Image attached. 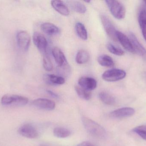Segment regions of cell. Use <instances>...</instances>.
<instances>
[{
	"mask_svg": "<svg viewBox=\"0 0 146 146\" xmlns=\"http://www.w3.org/2000/svg\"><path fill=\"white\" fill-rule=\"evenodd\" d=\"M41 29L45 34L49 36H56L60 33V29L54 24L45 22L41 25Z\"/></svg>",
	"mask_w": 146,
	"mask_h": 146,
	"instance_id": "cell-16",
	"label": "cell"
},
{
	"mask_svg": "<svg viewBox=\"0 0 146 146\" xmlns=\"http://www.w3.org/2000/svg\"></svg>",
	"mask_w": 146,
	"mask_h": 146,
	"instance_id": "cell-33",
	"label": "cell"
},
{
	"mask_svg": "<svg viewBox=\"0 0 146 146\" xmlns=\"http://www.w3.org/2000/svg\"><path fill=\"white\" fill-rule=\"evenodd\" d=\"M117 41H119L125 50L130 53H135V51L129 37H127L124 33L117 31Z\"/></svg>",
	"mask_w": 146,
	"mask_h": 146,
	"instance_id": "cell-10",
	"label": "cell"
},
{
	"mask_svg": "<svg viewBox=\"0 0 146 146\" xmlns=\"http://www.w3.org/2000/svg\"><path fill=\"white\" fill-rule=\"evenodd\" d=\"M43 66L44 68L48 72L52 71L53 69V64L50 57L47 53L43 55Z\"/></svg>",
	"mask_w": 146,
	"mask_h": 146,
	"instance_id": "cell-27",
	"label": "cell"
},
{
	"mask_svg": "<svg viewBox=\"0 0 146 146\" xmlns=\"http://www.w3.org/2000/svg\"><path fill=\"white\" fill-rule=\"evenodd\" d=\"M129 38L130 39L135 53L141 56L146 60V49L140 43L137 37L133 33H129Z\"/></svg>",
	"mask_w": 146,
	"mask_h": 146,
	"instance_id": "cell-12",
	"label": "cell"
},
{
	"mask_svg": "<svg viewBox=\"0 0 146 146\" xmlns=\"http://www.w3.org/2000/svg\"><path fill=\"white\" fill-rule=\"evenodd\" d=\"M144 3H145V5L146 7V1H144Z\"/></svg>",
	"mask_w": 146,
	"mask_h": 146,
	"instance_id": "cell-32",
	"label": "cell"
},
{
	"mask_svg": "<svg viewBox=\"0 0 146 146\" xmlns=\"http://www.w3.org/2000/svg\"><path fill=\"white\" fill-rule=\"evenodd\" d=\"M138 21L142 36L146 42V9H141L138 16Z\"/></svg>",
	"mask_w": 146,
	"mask_h": 146,
	"instance_id": "cell-18",
	"label": "cell"
},
{
	"mask_svg": "<svg viewBox=\"0 0 146 146\" xmlns=\"http://www.w3.org/2000/svg\"><path fill=\"white\" fill-rule=\"evenodd\" d=\"M53 133L55 136L58 138L63 139L69 137L71 132L67 129L62 127H56L54 129Z\"/></svg>",
	"mask_w": 146,
	"mask_h": 146,
	"instance_id": "cell-24",
	"label": "cell"
},
{
	"mask_svg": "<svg viewBox=\"0 0 146 146\" xmlns=\"http://www.w3.org/2000/svg\"><path fill=\"white\" fill-rule=\"evenodd\" d=\"M33 106L41 109L47 111L53 110L55 108V103L47 99L38 98L32 102Z\"/></svg>",
	"mask_w": 146,
	"mask_h": 146,
	"instance_id": "cell-9",
	"label": "cell"
},
{
	"mask_svg": "<svg viewBox=\"0 0 146 146\" xmlns=\"http://www.w3.org/2000/svg\"><path fill=\"white\" fill-rule=\"evenodd\" d=\"M52 55L58 65V67H61L67 63L66 58L62 51L58 47H54L52 49Z\"/></svg>",
	"mask_w": 146,
	"mask_h": 146,
	"instance_id": "cell-15",
	"label": "cell"
},
{
	"mask_svg": "<svg viewBox=\"0 0 146 146\" xmlns=\"http://www.w3.org/2000/svg\"><path fill=\"white\" fill-rule=\"evenodd\" d=\"M77 146H94L92 143L90 142H87V141H84V142H82L80 144H79Z\"/></svg>",
	"mask_w": 146,
	"mask_h": 146,
	"instance_id": "cell-30",
	"label": "cell"
},
{
	"mask_svg": "<svg viewBox=\"0 0 146 146\" xmlns=\"http://www.w3.org/2000/svg\"><path fill=\"white\" fill-rule=\"evenodd\" d=\"M51 4L52 7L62 15L68 16L70 14L68 7L62 1H52Z\"/></svg>",
	"mask_w": 146,
	"mask_h": 146,
	"instance_id": "cell-17",
	"label": "cell"
},
{
	"mask_svg": "<svg viewBox=\"0 0 146 146\" xmlns=\"http://www.w3.org/2000/svg\"><path fill=\"white\" fill-rule=\"evenodd\" d=\"M19 133L22 136L28 139H36L38 136V133L36 129L31 125L24 124L19 128Z\"/></svg>",
	"mask_w": 146,
	"mask_h": 146,
	"instance_id": "cell-8",
	"label": "cell"
},
{
	"mask_svg": "<svg viewBox=\"0 0 146 146\" xmlns=\"http://www.w3.org/2000/svg\"><path fill=\"white\" fill-rule=\"evenodd\" d=\"M135 129L146 134V125H145V126H143H143H139V127L135 128Z\"/></svg>",
	"mask_w": 146,
	"mask_h": 146,
	"instance_id": "cell-29",
	"label": "cell"
},
{
	"mask_svg": "<svg viewBox=\"0 0 146 146\" xmlns=\"http://www.w3.org/2000/svg\"><path fill=\"white\" fill-rule=\"evenodd\" d=\"M47 93L49 94L51 96V97H53L55 98H57L59 97L58 95H57L56 93H55L54 92L52 91H50V90H48L47 91Z\"/></svg>",
	"mask_w": 146,
	"mask_h": 146,
	"instance_id": "cell-31",
	"label": "cell"
},
{
	"mask_svg": "<svg viewBox=\"0 0 146 146\" xmlns=\"http://www.w3.org/2000/svg\"><path fill=\"white\" fill-rule=\"evenodd\" d=\"M90 59L89 53L85 50L79 51L76 56V61L78 64H83L86 63Z\"/></svg>",
	"mask_w": 146,
	"mask_h": 146,
	"instance_id": "cell-19",
	"label": "cell"
},
{
	"mask_svg": "<svg viewBox=\"0 0 146 146\" xmlns=\"http://www.w3.org/2000/svg\"><path fill=\"white\" fill-rule=\"evenodd\" d=\"M126 72L122 69H112L106 70L102 75V79L108 82H115L123 79L126 76Z\"/></svg>",
	"mask_w": 146,
	"mask_h": 146,
	"instance_id": "cell-4",
	"label": "cell"
},
{
	"mask_svg": "<svg viewBox=\"0 0 146 146\" xmlns=\"http://www.w3.org/2000/svg\"><path fill=\"white\" fill-rule=\"evenodd\" d=\"M107 48L110 53L117 56H122L124 55V52L120 48L113 45L111 43L107 44Z\"/></svg>",
	"mask_w": 146,
	"mask_h": 146,
	"instance_id": "cell-28",
	"label": "cell"
},
{
	"mask_svg": "<svg viewBox=\"0 0 146 146\" xmlns=\"http://www.w3.org/2000/svg\"><path fill=\"white\" fill-rule=\"evenodd\" d=\"M98 61L100 65L103 67H111L115 65L113 59L108 55H103L100 56L98 57Z\"/></svg>",
	"mask_w": 146,
	"mask_h": 146,
	"instance_id": "cell-20",
	"label": "cell"
},
{
	"mask_svg": "<svg viewBox=\"0 0 146 146\" xmlns=\"http://www.w3.org/2000/svg\"><path fill=\"white\" fill-rule=\"evenodd\" d=\"M68 4L75 12L79 13H84L86 11V8L83 3L78 1H68Z\"/></svg>",
	"mask_w": 146,
	"mask_h": 146,
	"instance_id": "cell-21",
	"label": "cell"
},
{
	"mask_svg": "<svg viewBox=\"0 0 146 146\" xmlns=\"http://www.w3.org/2000/svg\"><path fill=\"white\" fill-rule=\"evenodd\" d=\"M43 79L46 84L50 85H59L65 83V79L60 75L53 74H46L43 76Z\"/></svg>",
	"mask_w": 146,
	"mask_h": 146,
	"instance_id": "cell-14",
	"label": "cell"
},
{
	"mask_svg": "<svg viewBox=\"0 0 146 146\" xmlns=\"http://www.w3.org/2000/svg\"><path fill=\"white\" fill-rule=\"evenodd\" d=\"M17 44L21 50L26 52L29 49L31 43V38L27 32L21 31L17 33L16 35Z\"/></svg>",
	"mask_w": 146,
	"mask_h": 146,
	"instance_id": "cell-6",
	"label": "cell"
},
{
	"mask_svg": "<svg viewBox=\"0 0 146 146\" xmlns=\"http://www.w3.org/2000/svg\"><path fill=\"white\" fill-rule=\"evenodd\" d=\"M100 99L104 103L108 105H113L115 103V97L106 92H101L99 94Z\"/></svg>",
	"mask_w": 146,
	"mask_h": 146,
	"instance_id": "cell-22",
	"label": "cell"
},
{
	"mask_svg": "<svg viewBox=\"0 0 146 146\" xmlns=\"http://www.w3.org/2000/svg\"><path fill=\"white\" fill-rule=\"evenodd\" d=\"M135 113L133 109L129 107H125L117 109L110 113V116L113 118H121L132 116Z\"/></svg>",
	"mask_w": 146,
	"mask_h": 146,
	"instance_id": "cell-13",
	"label": "cell"
},
{
	"mask_svg": "<svg viewBox=\"0 0 146 146\" xmlns=\"http://www.w3.org/2000/svg\"><path fill=\"white\" fill-rule=\"evenodd\" d=\"M75 30L78 37L83 40L87 39V31L84 25L81 22H77L75 25Z\"/></svg>",
	"mask_w": 146,
	"mask_h": 146,
	"instance_id": "cell-23",
	"label": "cell"
},
{
	"mask_svg": "<svg viewBox=\"0 0 146 146\" xmlns=\"http://www.w3.org/2000/svg\"><path fill=\"white\" fill-rule=\"evenodd\" d=\"M57 72L59 75L62 77H66L68 76L71 73V68L68 63L61 67H58Z\"/></svg>",
	"mask_w": 146,
	"mask_h": 146,
	"instance_id": "cell-26",
	"label": "cell"
},
{
	"mask_svg": "<svg viewBox=\"0 0 146 146\" xmlns=\"http://www.w3.org/2000/svg\"><path fill=\"white\" fill-rule=\"evenodd\" d=\"M100 19L104 29L108 36L115 42L117 41V31L116 29L111 20L104 15H101Z\"/></svg>",
	"mask_w": 146,
	"mask_h": 146,
	"instance_id": "cell-5",
	"label": "cell"
},
{
	"mask_svg": "<svg viewBox=\"0 0 146 146\" xmlns=\"http://www.w3.org/2000/svg\"><path fill=\"white\" fill-rule=\"evenodd\" d=\"M105 2L111 14L115 19L121 20L125 17L126 9L121 3L119 1L111 0H106Z\"/></svg>",
	"mask_w": 146,
	"mask_h": 146,
	"instance_id": "cell-2",
	"label": "cell"
},
{
	"mask_svg": "<svg viewBox=\"0 0 146 146\" xmlns=\"http://www.w3.org/2000/svg\"><path fill=\"white\" fill-rule=\"evenodd\" d=\"M77 95L82 99L88 100L91 98L92 93L90 91H87L82 87L78 86H76L75 87Z\"/></svg>",
	"mask_w": 146,
	"mask_h": 146,
	"instance_id": "cell-25",
	"label": "cell"
},
{
	"mask_svg": "<svg viewBox=\"0 0 146 146\" xmlns=\"http://www.w3.org/2000/svg\"><path fill=\"white\" fill-rule=\"evenodd\" d=\"M33 40L35 46L42 54L44 55L47 53L48 42L43 35L38 32H35L33 36Z\"/></svg>",
	"mask_w": 146,
	"mask_h": 146,
	"instance_id": "cell-7",
	"label": "cell"
},
{
	"mask_svg": "<svg viewBox=\"0 0 146 146\" xmlns=\"http://www.w3.org/2000/svg\"><path fill=\"white\" fill-rule=\"evenodd\" d=\"M82 123L86 131L93 136L103 139L106 135L104 129L98 123L87 117L82 118Z\"/></svg>",
	"mask_w": 146,
	"mask_h": 146,
	"instance_id": "cell-1",
	"label": "cell"
},
{
	"mask_svg": "<svg viewBox=\"0 0 146 146\" xmlns=\"http://www.w3.org/2000/svg\"><path fill=\"white\" fill-rule=\"evenodd\" d=\"M28 101L26 97L13 94H6L1 99V103L4 105H14L16 106H24L28 103Z\"/></svg>",
	"mask_w": 146,
	"mask_h": 146,
	"instance_id": "cell-3",
	"label": "cell"
},
{
	"mask_svg": "<svg viewBox=\"0 0 146 146\" xmlns=\"http://www.w3.org/2000/svg\"><path fill=\"white\" fill-rule=\"evenodd\" d=\"M78 85L80 87L91 91L97 87V81L92 77L83 76L78 80Z\"/></svg>",
	"mask_w": 146,
	"mask_h": 146,
	"instance_id": "cell-11",
	"label": "cell"
}]
</instances>
